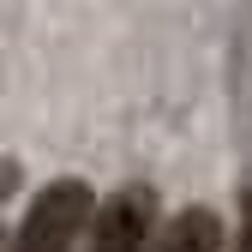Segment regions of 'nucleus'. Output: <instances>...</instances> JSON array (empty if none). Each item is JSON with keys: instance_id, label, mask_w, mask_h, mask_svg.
Wrapping results in <instances>:
<instances>
[{"instance_id": "1", "label": "nucleus", "mask_w": 252, "mask_h": 252, "mask_svg": "<svg viewBox=\"0 0 252 252\" xmlns=\"http://www.w3.org/2000/svg\"><path fill=\"white\" fill-rule=\"evenodd\" d=\"M96 198H90L84 180H54L36 192V204L24 210V228L12 234L6 252H72V240L90 228Z\"/></svg>"}, {"instance_id": "2", "label": "nucleus", "mask_w": 252, "mask_h": 252, "mask_svg": "<svg viewBox=\"0 0 252 252\" xmlns=\"http://www.w3.org/2000/svg\"><path fill=\"white\" fill-rule=\"evenodd\" d=\"M150 216H156V198L144 186H120L90 216V252H144L150 246Z\"/></svg>"}, {"instance_id": "3", "label": "nucleus", "mask_w": 252, "mask_h": 252, "mask_svg": "<svg viewBox=\"0 0 252 252\" xmlns=\"http://www.w3.org/2000/svg\"><path fill=\"white\" fill-rule=\"evenodd\" d=\"M162 252H222V222H216V210H180L168 234H162Z\"/></svg>"}, {"instance_id": "4", "label": "nucleus", "mask_w": 252, "mask_h": 252, "mask_svg": "<svg viewBox=\"0 0 252 252\" xmlns=\"http://www.w3.org/2000/svg\"><path fill=\"white\" fill-rule=\"evenodd\" d=\"M234 252H252V192H246V222H240V246Z\"/></svg>"}, {"instance_id": "5", "label": "nucleus", "mask_w": 252, "mask_h": 252, "mask_svg": "<svg viewBox=\"0 0 252 252\" xmlns=\"http://www.w3.org/2000/svg\"><path fill=\"white\" fill-rule=\"evenodd\" d=\"M6 186H12V168H6V162H0V192H6Z\"/></svg>"}, {"instance_id": "6", "label": "nucleus", "mask_w": 252, "mask_h": 252, "mask_svg": "<svg viewBox=\"0 0 252 252\" xmlns=\"http://www.w3.org/2000/svg\"><path fill=\"white\" fill-rule=\"evenodd\" d=\"M0 252H6V234H0Z\"/></svg>"}]
</instances>
